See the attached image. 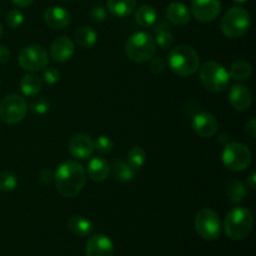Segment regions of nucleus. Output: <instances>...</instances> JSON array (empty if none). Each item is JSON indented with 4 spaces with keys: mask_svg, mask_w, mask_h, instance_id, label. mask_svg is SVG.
I'll use <instances>...</instances> for the list:
<instances>
[{
    "mask_svg": "<svg viewBox=\"0 0 256 256\" xmlns=\"http://www.w3.org/2000/svg\"><path fill=\"white\" fill-rule=\"evenodd\" d=\"M145 162H146V152H145V150L142 148L132 146L129 150L126 156V162L135 172L142 169L145 165Z\"/></svg>",
    "mask_w": 256,
    "mask_h": 256,
    "instance_id": "c85d7f7f",
    "label": "nucleus"
},
{
    "mask_svg": "<svg viewBox=\"0 0 256 256\" xmlns=\"http://www.w3.org/2000/svg\"><path fill=\"white\" fill-rule=\"evenodd\" d=\"M42 79L34 74L24 75L20 80V90L25 96H35L42 92Z\"/></svg>",
    "mask_w": 256,
    "mask_h": 256,
    "instance_id": "393cba45",
    "label": "nucleus"
},
{
    "mask_svg": "<svg viewBox=\"0 0 256 256\" xmlns=\"http://www.w3.org/2000/svg\"><path fill=\"white\" fill-rule=\"evenodd\" d=\"M245 132H246V134L249 135L250 138H254L256 136V120L255 119H250L249 122H246V125H245Z\"/></svg>",
    "mask_w": 256,
    "mask_h": 256,
    "instance_id": "4c0bfd02",
    "label": "nucleus"
},
{
    "mask_svg": "<svg viewBox=\"0 0 256 256\" xmlns=\"http://www.w3.org/2000/svg\"><path fill=\"white\" fill-rule=\"evenodd\" d=\"M5 20H6V24L9 25V28L16 29V28H19L24 22V14L20 10H10L6 14V16H5Z\"/></svg>",
    "mask_w": 256,
    "mask_h": 256,
    "instance_id": "473e14b6",
    "label": "nucleus"
},
{
    "mask_svg": "<svg viewBox=\"0 0 256 256\" xmlns=\"http://www.w3.org/2000/svg\"><path fill=\"white\" fill-rule=\"evenodd\" d=\"M135 170L124 160L116 159L110 165V174L120 182H129L134 179Z\"/></svg>",
    "mask_w": 256,
    "mask_h": 256,
    "instance_id": "412c9836",
    "label": "nucleus"
},
{
    "mask_svg": "<svg viewBox=\"0 0 256 256\" xmlns=\"http://www.w3.org/2000/svg\"><path fill=\"white\" fill-rule=\"evenodd\" d=\"M166 18L174 25H186L192 19V12L186 5L179 2H172L166 8Z\"/></svg>",
    "mask_w": 256,
    "mask_h": 256,
    "instance_id": "a211bd4d",
    "label": "nucleus"
},
{
    "mask_svg": "<svg viewBox=\"0 0 256 256\" xmlns=\"http://www.w3.org/2000/svg\"><path fill=\"white\" fill-rule=\"evenodd\" d=\"M195 232H198L202 239L212 242L220 236L222 232V222H220L219 215L212 209H202L196 214L194 220Z\"/></svg>",
    "mask_w": 256,
    "mask_h": 256,
    "instance_id": "6e6552de",
    "label": "nucleus"
},
{
    "mask_svg": "<svg viewBox=\"0 0 256 256\" xmlns=\"http://www.w3.org/2000/svg\"><path fill=\"white\" fill-rule=\"evenodd\" d=\"M246 185L250 188V189H252V190L255 189V185H256V174L255 172H252V174L246 178Z\"/></svg>",
    "mask_w": 256,
    "mask_h": 256,
    "instance_id": "a19ab883",
    "label": "nucleus"
},
{
    "mask_svg": "<svg viewBox=\"0 0 256 256\" xmlns=\"http://www.w3.org/2000/svg\"><path fill=\"white\" fill-rule=\"evenodd\" d=\"M66 226L72 235L79 238L89 236L94 230L92 222L88 218L82 216V215H74V216L69 218L66 222Z\"/></svg>",
    "mask_w": 256,
    "mask_h": 256,
    "instance_id": "aec40b11",
    "label": "nucleus"
},
{
    "mask_svg": "<svg viewBox=\"0 0 256 256\" xmlns=\"http://www.w3.org/2000/svg\"><path fill=\"white\" fill-rule=\"evenodd\" d=\"M135 22L142 28H152L158 22V12L152 5H142L135 12Z\"/></svg>",
    "mask_w": 256,
    "mask_h": 256,
    "instance_id": "5701e85b",
    "label": "nucleus"
},
{
    "mask_svg": "<svg viewBox=\"0 0 256 256\" xmlns=\"http://www.w3.org/2000/svg\"><path fill=\"white\" fill-rule=\"evenodd\" d=\"M228 140H229V135L228 134H222L220 135V139H219V142H222V145H225L228 142Z\"/></svg>",
    "mask_w": 256,
    "mask_h": 256,
    "instance_id": "79ce46f5",
    "label": "nucleus"
},
{
    "mask_svg": "<svg viewBox=\"0 0 256 256\" xmlns=\"http://www.w3.org/2000/svg\"><path fill=\"white\" fill-rule=\"evenodd\" d=\"M125 52L132 62L142 64L152 59L156 52L154 38L145 32H134L125 44Z\"/></svg>",
    "mask_w": 256,
    "mask_h": 256,
    "instance_id": "20e7f679",
    "label": "nucleus"
},
{
    "mask_svg": "<svg viewBox=\"0 0 256 256\" xmlns=\"http://www.w3.org/2000/svg\"><path fill=\"white\" fill-rule=\"evenodd\" d=\"M106 10L102 5H96V6H94L92 9V18L95 22H104L106 19Z\"/></svg>",
    "mask_w": 256,
    "mask_h": 256,
    "instance_id": "c9c22d12",
    "label": "nucleus"
},
{
    "mask_svg": "<svg viewBox=\"0 0 256 256\" xmlns=\"http://www.w3.org/2000/svg\"><path fill=\"white\" fill-rule=\"evenodd\" d=\"M52 179H54V175H52V170L44 169L40 172V174H39L40 182H42V184H49Z\"/></svg>",
    "mask_w": 256,
    "mask_h": 256,
    "instance_id": "e433bc0d",
    "label": "nucleus"
},
{
    "mask_svg": "<svg viewBox=\"0 0 256 256\" xmlns=\"http://www.w3.org/2000/svg\"><path fill=\"white\" fill-rule=\"evenodd\" d=\"M10 56V52L6 46L4 45H0V64H4L5 62H8Z\"/></svg>",
    "mask_w": 256,
    "mask_h": 256,
    "instance_id": "58836bf2",
    "label": "nucleus"
},
{
    "mask_svg": "<svg viewBox=\"0 0 256 256\" xmlns=\"http://www.w3.org/2000/svg\"><path fill=\"white\" fill-rule=\"evenodd\" d=\"M26 112V100L20 95H6L0 102V120L6 125H15L22 122Z\"/></svg>",
    "mask_w": 256,
    "mask_h": 256,
    "instance_id": "1a4fd4ad",
    "label": "nucleus"
},
{
    "mask_svg": "<svg viewBox=\"0 0 256 256\" xmlns=\"http://www.w3.org/2000/svg\"><path fill=\"white\" fill-rule=\"evenodd\" d=\"M49 62V55L42 45H28L20 52L19 64L24 70L38 72L44 69Z\"/></svg>",
    "mask_w": 256,
    "mask_h": 256,
    "instance_id": "9d476101",
    "label": "nucleus"
},
{
    "mask_svg": "<svg viewBox=\"0 0 256 256\" xmlns=\"http://www.w3.org/2000/svg\"><path fill=\"white\" fill-rule=\"evenodd\" d=\"M252 152L246 145L232 142L224 145L222 154V164L232 172H242L248 169L252 162Z\"/></svg>",
    "mask_w": 256,
    "mask_h": 256,
    "instance_id": "0eeeda50",
    "label": "nucleus"
},
{
    "mask_svg": "<svg viewBox=\"0 0 256 256\" xmlns=\"http://www.w3.org/2000/svg\"><path fill=\"white\" fill-rule=\"evenodd\" d=\"M12 4L16 5L18 8H26L34 2V0H12Z\"/></svg>",
    "mask_w": 256,
    "mask_h": 256,
    "instance_id": "ea45409f",
    "label": "nucleus"
},
{
    "mask_svg": "<svg viewBox=\"0 0 256 256\" xmlns=\"http://www.w3.org/2000/svg\"><path fill=\"white\" fill-rule=\"evenodd\" d=\"M78 45L84 49H90L98 42V32L92 26H80L75 32Z\"/></svg>",
    "mask_w": 256,
    "mask_h": 256,
    "instance_id": "a878e982",
    "label": "nucleus"
},
{
    "mask_svg": "<svg viewBox=\"0 0 256 256\" xmlns=\"http://www.w3.org/2000/svg\"><path fill=\"white\" fill-rule=\"evenodd\" d=\"M166 65L178 76L188 78L199 70L200 58L196 50L190 45H178L170 50Z\"/></svg>",
    "mask_w": 256,
    "mask_h": 256,
    "instance_id": "f03ea898",
    "label": "nucleus"
},
{
    "mask_svg": "<svg viewBox=\"0 0 256 256\" xmlns=\"http://www.w3.org/2000/svg\"><path fill=\"white\" fill-rule=\"evenodd\" d=\"M42 78H44V82L49 85H54L56 82H59L60 80V72L56 68L49 66L44 68L42 70Z\"/></svg>",
    "mask_w": 256,
    "mask_h": 256,
    "instance_id": "72a5a7b5",
    "label": "nucleus"
},
{
    "mask_svg": "<svg viewBox=\"0 0 256 256\" xmlns=\"http://www.w3.org/2000/svg\"><path fill=\"white\" fill-rule=\"evenodd\" d=\"M222 12L220 0H192V12L202 22H214Z\"/></svg>",
    "mask_w": 256,
    "mask_h": 256,
    "instance_id": "9b49d317",
    "label": "nucleus"
},
{
    "mask_svg": "<svg viewBox=\"0 0 256 256\" xmlns=\"http://www.w3.org/2000/svg\"><path fill=\"white\" fill-rule=\"evenodd\" d=\"M229 102L238 112H246L252 104V94L244 84H235L229 92Z\"/></svg>",
    "mask_w": 256,
    "mask_h": 256,
    "instance_id": "2eb2a0df",
    "label": "nucleus"
},
{
    "mask_svg": "<svg viewBox=\"0 0 256 256\" xmlns=\"http://www.w3.org/2000/svg\"><path fill=\"white\" fill-rule=\"evenodd\" d=\"M200 69V82L202 86L212 92H224L230 82L228 70L216 62H206Z\"/></svg>",
    "mask_w": 256,
    "mask_h": 256,
    "instance_id": "423d86ee",
    "label": "nucleus"
},
{
    "mask_svg": "<svg viewBox=\"0 0 256 256\" xmlns=\"http://www.w3.org/2000/svg\"><path fill=\"white\" fill-rule=\"evenodd\" d=\"M149 62V68L154 74H160L166 69V60L164 58L152 56Z\"/></svg>",
    "mask_w": 256,
    "mask_h": 256,
    "instance_id": "f704fd0d",
    "label": "nucleus"
},
{
    "mask_svg": "<svg viewBox=\"0 0 256 256\" xmlns=\"http://www.w3.org/2000/svg\"><path fill=\"white\" fill-rule=\"evenodd\" d=\"M235 2H248V0H234Z\"/></svg>",
    "mask_w": 256,
    "mask_h": 256,
    "instance_id": "c03bdc74",
    "label": "nucleus"
},
{
    "mask_svg": "<svg viewBox=\"0 0 256 256\" xmlns=\"http://www.w3.org/2000/svg\"><path fill=\"white\" fill-rule=\"evenodd\" d=\"M250 24H252V19H250L249 12L244 8L232 6L222 18L220 28H222V34L226 38L238 39L249 30Z\"/></svg>",
    "mask_w": 256,
    "mask_h": 256,
    "instance_id": "39448f33",
    "label": "nucleus"
},
{
    "mask_svg": "<svg viewBox=\"0 0 256 256\" xmlns=\"http://www.w3.org/2000/svg\"><path fill=\"white\" fill-rule=\"evenodd\" d=\"M94 142L86 134H76L70 139L69 152L79 160H86L94 152Z\"/></svg>",
    "mask_w": 256,
    "mask_h": 256,
    "instance_id": "ddd939ff",
    "label": "nucleus"
},
{
    "mask_svg": "<svg viewBox=\"0 0 256 256\" xmlns=\"http://www.w3.org/2000/svg\"><path fill=\"white\" fill-rule=\"evenodd\" d=\"M44 22L52 29H64L72 22L69 12L62 6H50L44 12Z\"/></svg>",
    "mask_w": 256,
    "mask_h": 256,
    "instance_id": "f3484780",
    "label": "nucleus"
},
{
    "mask_svg": "<svg viewBox=\"0 0 256 256\" xmlns=\"http://www.w3.org/2000/svg\"><path fill=\"white\" fill-rule=\"evenodd\" d=\"M252 226H254V216L248 208H232L225 216V234L229 239L235 240V242L246 239L252 232Z\"/></svg>",
    "mask_w": 256,
    "mask_h": 256,
    "instance_id": "7ed1b4c3",
    "label": "nucleus"
},
{
    "mask_svg": "<svg viewBox=\"0 0 256 256\" xmlns=\"http://www.w3.org/2000/svg\"><path fill=\"white\" fill-rule=\"evenodd\" d=\"M18 186L16 175L10 172H0V190L4 192H12Z\"/></svg>",
    "mask_w": 256,
    "mask_h": 256,
    "instance_id": "c756f323",
    "label": "nucleus"
},
{
    "mask_svg": "<svg viewBox=\"0 0 256 256\" xmlns=\"http://www.w3.org/2000/svg\"><path fill=\"white\" fill-rule=\"evenodd\" d=\"M114 148V142L106 135H100L94 142V149L102 154H109Z\"/></svg>",
    "mask_w": 256,
    "mask_h": 256,
    "instance_id": "7c9ffc66",
    "label": "nucleus"
},
{
    "mask_svg": "<svg viewBox=\"0 0 256 256\" xmlns=\"http://www.w3.org/2000/svg\"><path fill=\"white\" fill-rule=\"evenodd\" d=\"M54 180L56 190L62 196L74 198L85 186L86 172L79 162L68 160L58 166L54 174Z\"/></svg>",
    "mask_w": 256,
    "mask_h": 256,
    "instance_id": "f257e3e1",
    "label": "nucleus"
},
{
    "mask_svg": "<svg viewBox=\"0 0 256 256\" xmlns=\"http://www.w3.org/2000/svg\"><path fill=\"white\" fill-rule=\"evenodd\" d=\"M30 109L34 114L38 115H45L46 112H49L50 110V102L49 100H46L45 98H36L30 104Z\"/></svg>",
    "mask_w": 256,
    "mask_h": 256,
    "instance_id": "2f4dec72",
    "label": "nucleus"
},
{
    "mask_svg": "<svg viewBox=\"0 0 256 256\" xmlns=\"http://www.w3.org/2000/svg\"><path fill=\"white\" fill-rule=\"evenodd\" d=\"M88 175L96 182H104L110 175V164L102 156L92 158L88 164Z\"/></svg>",
    "mask_w": 256,
    "mask_h": 256,
    "instance_id": "6ab92c4d",
    "label": "nucleus"
},
{
    "mask_svg": "<svg viewBox=\"0 0 256 256\" xmlns=\"http://www.w3.org/2000/svg\"><path fill=\"white\" fill-rule=\"evenodd\" d=\"M155 32V42L159 45L162 49H169L172 45L174 42V36H172V32L170 30L169 25L165 22H160L158 24H155L154 28Z\"/></svg>",
    "mask_w": 256,
    "mask_h": 256,
    "instance_id": "b1692460",
    "label": "nucleus"
},
{
    "mask_svg": "<svg viewBox=\"0 0 256 256\" xmlns=\"http://www.w3.org/2000/svg\"><path fill=\"white\" fill-rule=\"evenodd\" d=\"M230 79L239 80H248L252 75V66L249 62L246 60H236L232 64L229 72Z\"/></svg>",
    "mask_w": 256,
    "mask_h": 256,
    "instance_id": "bb28decb",
    "label": "nucleus"
},
{
    "mask_svg": "<svg viewBox=\"0 0 256 256\" xmlns=\"http://www.w3.org/2000/svg\"><path fill=\"white\" fill-rule=\"evenodd\" d=\"M192 126L200 138H212L216 134L219 122L212 112H199L192 116Z\"/></svg>",
    "mask_w": 256,
    "mask_h": 256,
    "instance_id": "f8f14e48",
    "label": "nucleus"
},
{
    "mask_svg": "<svg viewBox=\"0 0 256 256\" xmlns=\"http://www.w3.org/2000/svg\"><path fill=\"white\" fill-rule=\"evenodd\" d=\"M74 42L68 36L56 38L50 46V55L56 62H65L70 60L74 55Z\"/></svg>",
    "mask_w": 256,
    "mask_h": 256,
    "instance_id": "dca6fc26",
    "label": "nucleus"
},
{
    "mask_svg": "<svg viewBox=\"0 0 256 256\" xmlns=\"http://www.w3.org/2000/svg\"><path fill=\"white\" fill-rule=\"evenodd\" d=\"M138 0H108V10L118 18L129 16L136 8Z\"/></svg>",
    "mask_w": 256,
    "mask_h": 256,
    "instance_id": "4be33fe9",
    "label": "nucleus"
},
{
    "mask_svg": "<svg viewBox=\"0 0 256 256\" xmlns=\"http://www.w3.org/2000/svg\"><path fill=\"white\" fill-rule=\"evenodd\" d=\"M2 22H0V38H2Z\"/></svg>",
    "mask_w": 256,
    "mask_h": 256,
    "instance_id": "37998d69",
    "label": "nucleus"
},
{
    "mask_svg": "<svg viewBox=\"0 0 256 256\" xmlns=\"http://www.w3.org/2000/svg\"><path fill=\"white\" fill-rule=\"evenodd\" d=\"M225 194H226L228 200L230 202L238 204V202H242L245 199V196L248 195V190L245 185L239 180H230L226 184Z\"/></svg>",
    "mask_w": 256,
    "mask_h": 256,
    "instance_id": "cd10ccee",
    "label": "nucleus"
},
{
    "mask_svg": "<svg viewBox=\"0 0 256 256\" xmlns=\"http://www.w3.org/2000/svg\"><path fill=\"white\" fill-rule=\"evenodd\" d=\"M85 254L86 256H114V244L106 235L95 234L88 240Z\"/></svg>",
    "mask_w": 256,
    "mask_h": 256,
    "instance_id": "4468645a",
    "label": "nucleus"
}]
</instances>
